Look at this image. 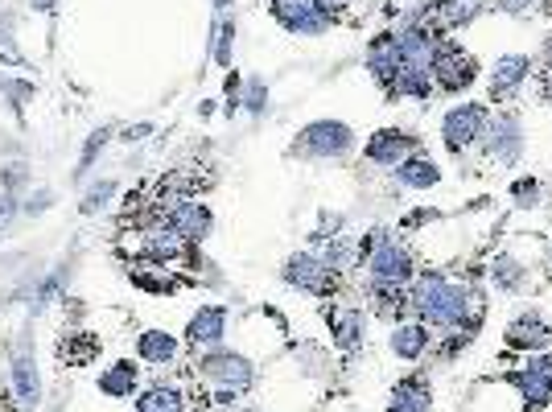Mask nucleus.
Here are the masks:
<instances>
[{"mask_svg":"<svg viewBox=\"0 0 552 412\" xmlns=\"http://www.w3.org/2000/svg\"><path fill=\"white\" fill-rule=\"evenodd\" d=\"M223 330H227V309L223 305H202L186 326V342L190 347H215V342L223 338Z\"/></svg>","mask_w":552,"mask_h":412,"instance_id":"9","label":"nucleus"},{"mask_svg":"<svg viewBox=\"0 0 552 412\" xmlns=\"http://www.w3.org/2000/svg\"><path fill=\"white\" fill-rule=\"evenodd\" d=\"M198 375L211 388H223V392H248L252 388V380H256V371H252V363L244 359V355H231V351H215V355H206L202 363H198Z\"/></svg>","mask_w":552,"mask_h":412,"instance_id":"3","label":"nucleus"},{"mask_svg":"<svg viewBox=\"0 0 552 412\" xmlns=\"http://www.w3.org/2000/svg\"><path fill=\"white\" fill-rule=\"evenodd\" d=\"M367 66L375 71V79L396 83V75L404 71V54H400V42L392 38V33H384V38H375V42H371V50H367Z\"/></svg>","mask_w":552,"mask_h":412,"instance_id":"13","label":"nucleus"},{"mask_svg":"<svg viewBox=\"0 0 552 412\" xmlns=\"http://www.w3.org/2000/svg\"><path fill=\"white\" fill-rule=\"evenodd\" d=\"M0 62H17V66L25 62V58H21V50H17V42L9 38V33H0Z\"/></svg>","mask_w":552,"mask_h":412,"instance_id":"32","label":"nucleus"},{"mask_svg":"<svg viewBox=\"0 0 552 412\" xmlns=\"http://www.w3.org/2000/svg\"><path fill=\"white\" fill-rule=\"evenodd\" d=\"M272 5V17L281 21L289 33H309V38H314V33H322L326 25H330V17L318 9V0H268Z\"/></svg>","mask_w":552,"mask_h":412,"instance_id":"6","label":"nucleus"},{"mask_svg":"<svg viewBox=\"0 0 552 412\" xmlns=\"http://www.w3.org/2000/svg\"><path fill=\"white\" fill-rule=\"evenodd\" d=\"M112 194H116V186H112V182H99V186H95V190H91V194L83 198V215H95V211H99V206H103V202H108Z\"/></svg>","mask_w":552,"mask_h":412,"instance_id":"30","label":"nucleus"},{"mask_svg":"<svg viewBox=\"0 0 552 412\" xmlns=\"http://www.w3.org/2000/svg\"><path fill=\"white\" fill-rule=\"evenodd\" d=\"M528 71H532V62L524 58V54H511V58H499L495 62V79H491V91H495V99H503V95H511L515 87H520L524 79H528Z\"/></svg>","mask_w":552,"mask_h":412,"instance_id":"18","label":"nucleus"},{"mask_svg":"<svg viewBox=\"0 0 552 412\" xmlns=\"http://www.w3.org/2000/svg\"><path fill=\"white\" fill-rule=\"evenodd\" d=\"M248 112H264V83L260 79L248 83Z\"/></svg>","mask_w":552,"mask_h":412,"instance_id":"33","label":"nucleus"},{"mask_svg":"<svg viewBox=\"0 0 552 412\" xmlns=\"http://www.w3.org/2000/svg\"><path fill=\"white\" fill-rule=\"evenodd\" d=\"M231 38H235V25L223 17V21L215 25V62H219V66L231 62Z\"/></svg>","mask_w":552,"mask_h":412,"instance_id":"28","label":"nucleus"},{"mask_svg":"<svg viewBox=\"0 0 552 412\" xmlns=\"http://www.w3.org/2000/svg\"><path fill=\"white\" fill-rule=\"evenodd\" d=\"M515 384H520L528 408H544L552 400V359H532L520 375H515Z\"/></svg>","mask_w":552,"mask_h":412,"instance_id":"10","label":"nucleus"},{"mask_svg":"<svg viewBox=\"0 0 552 412\" xmlns=\"http://www.w3.org/2000/svg\"><path fill=\"white\" fill-rule=\"evenodd\" d=\"M5 186H9V190H17V186H25V165H17V169L9 165V169H5Z\"/></svg>","mask_w":552,"mask_h":412,"instance_id":"34","label":"nucleus"},{"mask_svg":"<svg viewBox=\"0 0 552 412\" xmlns=\"http://www.w3.org/2000/svg\"><path fill=\"white\" fill-rule=\"evenodd\" d=\"M474 75H478V66L470 62L466 50L441 46V42H437V54H433V83H437L441 91H462V87L474 83Z\"/></svg>","mask_w":552,"mask_h":412,"instance_id":"5","label":"nucleus"},{"mask_svg":"<svg viewBox=\"0 0 552 412\" xmlns=\"http://www.w3.org/2000/svg\"><path fill=\"white\" fill-rule=\"evenodd\" d=\"M400 169V186H408V190H429V186H437L441 182V174H437V165L433 161H425V157H408V161H400L396 165Z\"/></svg>","mask_w":552,"mask_h":412,"instance_id":"22","label":"nucleus"},{"mask_svg":"<svg viewBox=\"0 0 552 412\" xmlns=\"http://www.w3.org/2000/svg\"><path fill=\"white\" fill-rule=\"evenodd\" d=\"M482 136H487V149H491V157L495 161H503V165H511L515 157H520V124H515V116H499L487 132H482Z\"/></svg>","mask_w":552,"mask_h":412,"instance_id":"14","label":"nucleus"},{"mask_svg":"<svg viewBox=\"0 0 552 412\" xmlns=\"http://www.w3.org/2000/svg\"><path fill=\"white\" fill-rule=\"evenodd\" d=\"M330 326H334V338H338V347L342 351H359V338H363V318L355 314V309H334L330 314Z\"/></svg>","mask_w":552,"mask_h":412,"instance_id":"23","label":"nucleus"},{"mask_svg":"<svg viewBox=\"0 0 552 412\" xmlns=\"http://www.w3.org/2000/svg\"><path fill=\"white\" fill-rule=\"evenodd\" d=\"M359 256H363V248L355 244V239H347V235L330 239V248H326V264H330L334 272H347L351 264H359Z\"/></svg>","mask_w":552,"mask_h":412,"instance_id":"25","label":"nucleus"},{"mask_svg":"<svg viewBox=\"0 0 552 412\" xmlns=\"http://www.w3.org/2000/svg\"><path fill=\"white\" fill-rule=\"evenodd\" d=\"M334 277H338V272L314 252H297V256L285 260V281L293 289H301V293H330Z\"/></svg>","mask_w":552,"mask_h":412,"instance_id":"4","label":"nucleus"},{"mask_svg":"<svg viewBox=\"0 0 552 412\" xmlns=\"http://www.w3.org/2000/svg\"><path fill=\"white\" fill-rule=\"evenodd\" d=\"M136 412H186V396H182V388L153 384L136 396Z\"/></svg>","mask_w":552,"mask_h":412,"instance_id":"20","label":"nucleus"},{"mask_svg":"<svg viewBox=\"0 0 552 412\" xmlns=\"http://www.w3.org/2000/svg\"><path fill=\"white\" fill-rule=\"evenodd\" d=\"M363 252H367V268H371L375 289H400V285H408V277H412V256H408L404 244L388 239L384 231H371Z\"/></svg>","mask_w":552,"mask_h":412,"instance_id":"1","label":"nucleus"},{"mask_svg":"<svg viewBox=\"0 0 552 412\" xmlns=\"http://www.w3.org/2000/svg\"><path fill=\"white\" fill-rule=\"evenodd\" d=\"M145 239V256L149 260H157V264H169V260H178L182 252H186V239L174 231V227H169V223H161V227H153V231H145L141 235Z\"/></svg>","mask_w":552,"mask_h":412,"instance_id":"15","label":"nucleus"},{"mask_svg":"<svg viewBox=\"0 0 552 412\" xmlns=\"http://www.w3.org/2000/svg\"><path fill=\"white\" fill-rule=\"evenodd\" d=\"M17 219V194H0V231Z\"/></svg>","mask_w":552,"mask_h":412,"instance_id":"31","label":"nucleus"},{"mask_svg":"<svg viewBox=\"0 0 552 412\" xmlns=\"http://www.w3.org/2000/svg\"><path fill=\"white\" fill-rule=\"evenodd\" d=\"M495 281H499V289H524V272H520V264L515 260H495Z\"/></svg>","mask_w":552,"mask_h":412,"instance_id":"27","label":"nucleus"},{"mask_svg":"<svg viewBox=\"0 0 552 412\" xmlns=\"http://www.w3.org/2000/svg\"><path fill=\"white\" fill-rule=\"evenodd\" d=\"M499 5L507 13H528V9H536V0H499Z\"/></svg>","mask_w":552,"mask_h":412,"instance_id":"35","label":"nucleus"},{"mask_svg":"<svg viewBox=\"0 0 552 412\" xmlns=\"http://www.w3.org/2000/svg\"><path fill=\"white\" fill-rule=\"evenodd\" d=\"M425 347H429V330L421 322L396 326V334H392V355H400V359H421Z\"/></svg>","mask_w":552,"mask_h":412,"instance_id":"21","label":"nucleus"},{"mask_svg":"<svg viewBox=\"0 0 552 412\" xmlns=\"http://www.w3.org/2000/svg\"><path fill=\"white\" fill-rule=\"evenodd\" d=\"M157 264H136L128 277H132V285L136 289H149V293H174V277H157Z\"/></svg>","mask_w":552,"mask_h":412,"instance_id":"26","label":"nucleus"},{"mask_svg":"<svg viewBox=\"0 0 552 412\" xmlns=\"http://www.w3.org/2000/svg\"><path fill=\"white\" fill-rule=\"evenodd\" d=\"M388 412H429V388H425V380H404L396 388Z\"/></svg>","mask_w":552,"mask_h":412,"instance_id":"24","label":"nucleus"},{"mask_svg":"<svg viewBox=\"0 0 552 412\" xmlns=\"http://www.w3.org/2000/svg\"><path fill=\"white\" fill-rule=\"evenodd\" d=\"M112 141V128H99V132H91V141H87V149H83V157H79V174L83 169H91V161L99 157V149Z\"/></svg>","mask_w":552,"mask_h":412,"instance_id":"29","label":"nucleus"},{"mask_svg":"<svg viewBox=\"0 0 552 412\" xmlns=\"http://www.w3.org/2000/svg\"><path fill=\"white\" fill-rule=\"evenodd\" d=\"M482 128H487V112L478 108V103H462V108H450L441 120V132H445V145L454 153H462L470 141H478Z\"/></svg>","mask_w":552,"mask_h":412,"instance_id":"7","label":"nucleus"},{"mask_svg":"<svg viewBox=\"0 0 552 412\" xmlns=\"http://www.w3.org/2000/svg\"><path fill=\"white\" fill-rule=\"evenodd\" d=\"M178 338L174 334H165V330H145L141 338H136V355H141L145 363L153 367H165V363H174L178 359Z\"/></svg>","mask_w":552,"mask_h":412,"instance_id":"16","label":"nucleus"},{"mask_svg":"<svg viewBox=\"0 0 552 412\" xmlns=\"http://www.w3.org/2000/svg\"><path fill=\"white\" fill-rule=\"evenodd\" d=\"M9 380H13V396L21 400V408H33V404H38V396H42V380H38V363H33V351H29V347L17 351Z\"/></svg>","mask_w":552,"mask_h":412,"instance_id":"11","label":"nucleus"},{"mask_svg":"<svg viewBox=\"0 0 552 412\" xmlns=\"http://www.w3.org/2000/svg\"><path fill=\"white\" fill-rule=\"evenodd\" d=\"M165 223L174 227L186 244H202V239L211 235V227H215V215H211V206H202V202H174V206H169V215H165Z\"/></svg>","mask_w":552,"mask_h":412,"instance_id":"8","label":"nucleus"},{"mask_svg":"<svg viewBox=\"0 0 552 412\" xmlns=\"http://www.w3.org/2000/svg\"><path fill=\"white\" fill-rule=\"evenodd\" d=\"M507 347L515 351H544L548 347V326L540 322V314H524L520 322L507 326Z\"/></svg>","mask_w":552,"mask_h":412,"instance_id":"17","label":"nucleus"},{"mask_svg":"<svg viewBox=\"0 0 552 412\" xmlns=\"http://www.w3.org/2000/svg\"><path fill=\"white\" fill-rule=\"evenodd\" d=\"M363 153H367V161H375V165H400V161L412 153V136H408V132H396V128L375 132Z\"/></svg>","mask_w":552,"mask_h":412,"instance_id":"12","label":"nucleus"},{"mask_svg":"<svg viewBox=\"0 0 552 412\" xmlns=\"http://www.w3.org/2000/svg\"><path fill=\"white\" fill-rule=\"evenodd\" d=\"M351 145H355V132L347 124L318 120V124H309V128L297 132L293 153L297 157H342V153H351Z\"/></svg>","mask_w":552,"mask_h":412,"instance_id":"2","label":"nucleus"},{"mask_svg":"<svg viewBox=\"0 0 552 412\" xmlns=\"http://www.w3.org/2000/svg\"><path fill=\"white\" fill-rule=\"evenodd\" d=\"M136 380H141L136 363H132V359H120V363H112L108 371L99 375V392H103V396H132V392H136Z\"/></svg>","mask_w":552,"mask_h":412,"instance_id":"19","label":"nucleus"}]
</instances>
